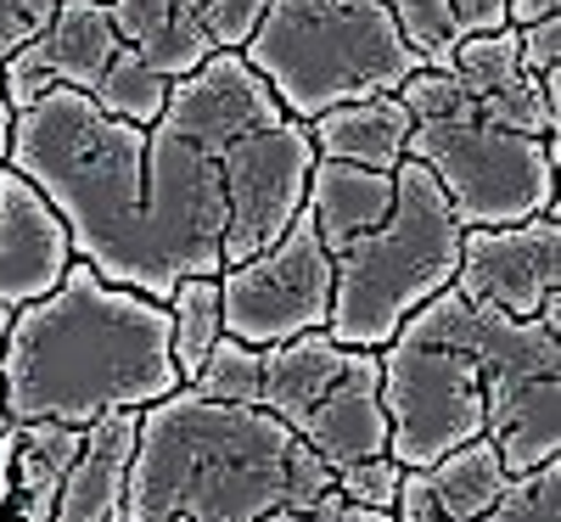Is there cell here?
<instances>
[{
    "label": "cell",
    "instance_id": "6da1fadb",
    "mask_svg": "<svg viewBox=\"0 0 561 522\" xmlns=\"http://www.w3.org/2000/svg\"><path fill=\"white\" fill-rule=\"evenodd\" d=\"M0 388L12 421L84 427L107 410H147L180 388L169 304L102 281L73 259L45 298L12 309Z\"/></svg>",
    "mask_w": 561,
    "mask_h": 522
},
{
    "label": "cell",
    "instance_id": "7a4b0ae2",
    "mask_svg": "<svg viewBox=\"0 0 561 522\" xmlns=\"http://www.w3.org/2000/svg\"><path fill=\"white\" fill-rule=\"evenodd\" d=\"M325 495L332 466L264 405H214L174 388L140 410L124 522H259Z\"/></svg>",
    "mask_w": 561,
    "mask_h": 522
},
{
    "label": "cell",
    "instance_id": "3957f363",
    "mask_svg": "<svg viewBox=\"0 0 561 522\" xmlns=\"http://www.w3.org/2000/svg\"><path fill=\"white\" fill-rule=\"evenodd\" d=\"M7 169H18L68 225L73 259L102 281L169 304V281L140 230L147 185V129L107 118L84 90H45L12 113Z\"/></svg>",
    "mask_w": 561,
    "mask_h": 522
},
{
    "label": "cell",
    "instance_id": "277c9868",
    "mask_svg": "<svg viewBox=\"0 0 561 522\" xmlns=\"http://www.w3.org/2000/svg\"><path fill=\"white\" fill-rule=\"evenodd\" d=\"M242 57L280 113L304 124L343 102L393 97L421 68L382 0H270Z\"/></svg>",
    "mask_w": 561,
    "mask_h": 522
},
{
    "label": "cell",
    "instance_id": "5b68a950",
    "mask_svg": "<svg viewBox=\"0 0 561 522\" xmlns=\"http://www.w3.org/2000/svg\"><path fill=\"white\" fill-rule=\"evenodd\" d=\"M460 219L438 180L404 158L393 169V208L382 225L359 230L343 253H332V315L325 331L343 349H388L404 315L444 293L460 264Z\"/></svg>",
    "mask_w": 561,
    "mask_h": 522
},
{
    "label": "cell",
    "instance_id": "8992f818",
    "mask_svg": "<svg viewBox=\"0 0 561 522\" xmlns=\"http://www.w3.org/2000/svg\"><path fill=\"white\" fill-rule=\"evenodd\" d=\"M460 315L466 298L449 281L415 315H404L388 349H377L388 455L399 466H433L483 433V376L472 349L460 343Z\"/></svg>",
    "mask_w": 561,
    "mask_h": 522
},
{
    "label": "cell",
    "instance_id": "52a82bcc",
    "mask_svg": "<svg viewBox=\"0 0 561 522\" xmlns=\"http://www.w3.org/2000/svg\"><path fill=\"white\" fill-rule=\"evenodd\" d=\"M259 405L287 421L332 472L388 455L382 360L370 349H343L332 331L270 343L259 365Z\"/></svg>",
    "mask_w": 561,
    "mask_h": 522
},
{
    "label": "cell",
    "instance_id": "ba28073f",
    "mask_svg": "<svg viewBox=\"0 0 561 522\" xmlns=\"http://www.w3.org/2000/svg\"><path fill=\"white\" fill-rule=\"evenodd\" d=\"M404 158L438 180L455 219L472 225H523L556 208V135L494 129L460 102L444 118H415Z\"/></svg>",
    "mask_w": 561,
    "mask_h": 522
},
{
    "label": "cell",
    "instance_id": "9c48e42d",
    "mask_svg": "<svg viewBox=\"0 0 561 522\" xmlns=\"http://www.w3.org/2000/svg\"><path fill=\"white\" fill-rule=\"evenodd\" d=\"M225 174L219 158L203 140L180 135L174 124L147 129V185H140V230L158 259V275L174 281L185 275H219L225 270Z\"/></svg>",
    "mask_w": 561,
    "mask_h": 522
},
{
    "label": "cell",
    "instance_id": "30bf717a",
    "mask_svg": "<svg viewBox=\"0 0 561 522\" xmlns=\"http://www.w3.org/2000/svg\"><path fill=\"white\" fill-rule=\"evenodd\" d=\"M325 315H332V253L320 248L309 208L270 248L219 270V320L237 343L270 349L304 331H325Z\"/></svg>",
    "mask_w": 561,
    "mask_h": 522
},
{
    "label": "cell",
    "instance_id": "8fae6325",
    "mask_svg": "<svg viewBox=\"0 0 561 522\" xmlns=\"http://www.w3.org/2000/svg\"><path fill=\"white\" fill-rule=\"evenodd\" d=\"M455 293L478 309L500 315H539L561 293V225L556 208L523 225H472L460 230Z\"/></svg>",
    "mask_w": 561,
    "mask_h": 522
},
{
    "label": "cell",
    "instance_id": "7c38bea8",
    "mask_svg": "<svg viewBox=\"0 0 561 522\" xmlns=\"http://www.w3.org/2000/svg\"><path fill=\"white\" fill-rule=\"evenodd\" d=\"M118 45L124 39L107 18V0H62L51 23L0 63V84H7L12 113L39 102L45 90H84L90 97Z\"/></svg>",
    "mask_w": 561,
    "mask_h": 522
},
{
    "label": "cell",
    "instance_id": "4fadbf2b",
    "mask_svg": "<svg viewBox=\"0 0 561 522\" xmlns=\"http://www.w3.org/2000/svg\"><path fill=\"white\" fill-rule=\"evenodd\" d=\"M449 79L460 84V97L472 102V113L494 129L511 135H556L561 107L545 102L539 73H523L517 63V29H483V34H460Z\"/></svg>",
    "mask_w": 561,
    "mask_h": 522
},
{
    "label": "cell",
    "instance_id": "5bb4252c",
    "mask_svg": "<svg viewBox=\"0 0 561 522\" xmlns=\"http://www.w3.org/2000/svg\"><path fill=\"white\" fill-rule=\"evenodd\" d=\"M68 264H73V242L57 208L18 169L0 163V304L23 309L45 298L68 275Z\"/></svg>",
    "mask_w": 561,
    "mask_h": 522
},
{
    "label": "cell",
    "instance_id": "9a60e30c",
    "mask_svg": "<svg viewBox=\"0 0 561 522\" xmlns=\"http://www.w3.org/2000/svg\"><path fill=\"white\" fill-rule=\"evenodd\" d=\"M500 489H505L500 450L489 433H478L472 444L438 455L433 466H404L388 522H472L500 500Z\"/></svg>",
    "mask_w": 561,
    "mask_h": 522
},
{
    "label": "cell",
    "instance_id": "2e32d148",
    "mask_svg": "<svg viewBox=\"0 0 561 522\" xmlns=\"http://www.w3.org/2000/svg\"><path fill=\"white\" fill-rule=\"evenodd\" d=\"M73 455H79V427L68 421L0 427V522H51Z\"/></svg>",
    "mask_w": 561,
    "mask_h": 522
},
{
    "label": "cell",
    "instance_id": "e0dca14e",
    "mask_svg": "<svg viewBox=\"0 0 561 522\" xmlns=\"http://www.w3.org/2000/svg\"><path fill=\"white\" fill-rule=\"evenodd\" d=\"M135 433H140V410H107L79 427V455L62 478L51 522H124Z\"/></svg>",
    "mask_w": 561,
    "mask_h": 522
},
{
    "label": "cell",
    "instance_id": "ac0fdd59",
    "mask_svg": "<svg viewBox=\"0 0 561 522\" xmlns=\"http://www.w3.org/2000/svg\"><path fill=\"white\" fill-rule=\"evenodd\" d=\"M107 18L129 52L163 79H185L214 57L203 34V0H107Z\"/></svg>",
    "mask_w": 561,
    "mask_h": 522
},
{
    "label": "cell",
    "instance_id": "d6986e66",
    "mask_svg": "<svg viewBox=\"0 0 561 522\" xmlns=\"http://www.w3.org/2000/svg\"><path fill=\"white\" fill-rule=\"evenodd\" d=\"M304 208L320 230L325 253H343L359 230L382 225L393 208V174L382 169H359V163H337V158H314L309 185H304Z\"/></svg>",
    "mask_w": 561,
    "mask_h": 522
},
{
    "label": "cell",
    "instance_id": "ffe728a7",
    "mask_svg": "<svg viewBox=\"0 0 561 522\" xmlns=\"http://www.w3.org/2000/svg\"><path fill=\"white\" fill-rule=\"evenodd\" d=\"M304 129L314 140V158H337V163L393 174L404 163L410 113H404L399 97H365V102H343V107L314 113Z\"/></svg>",
    "mask_w": 561,
    "mask_h": 522
},
{
    "label": "cell",
    "instance_id": "44dd1931",
    "mask_svg": "<svg viewBox=\"0 0 561 522\" xmlns=\"http://www.w3.org/2000/svg\"><path fill=\"white\" fill-rule=\"evenodd\" d=\"M219 338H225L219 275H185V281H174V293H169V354H174L180 383L208 360V349Z\"/></svg>",
    "mask_w": 561,
    "mask_h": 522
},
{
    "label": "cell",
    "instance_id": "7402d4cb",
    "mask_svg": "<svg viewBox=\"0 0 561 522\" xmlns=\"http://www.w3.org/2000/svg\"><path fill=\"white\" fill-rule=\"evenodd\" d=\"M90 102H96L107 118H124L135 129H152L163 118V102H169V79L158 68H147L129 45H118L113 63L102 68L96 90H90Z\"/></svg>",
    "mask_w": 561,
    "mask_h": 522
},
{
    "label": "cell",
    "instance_id": "603a6c76",
    "mask_svg": "<svg viewBox=\"0 0 561 522\" xmlns=\"http://www.w3.org/2000/svg\"><path fill=\"white\" fill-rule=\"evenodd\" d=\"M259 365H264V349L219 338L180 388H192L197 399H214V405H259Z\"/></svg>",
    "mask_w": 561,
    "mask_h": 522
},
{
    "label": "cell",
    "instance_id": "cb8c5ba5",
    "mask_svg": "<svg viewBox=\"0 0 561 522\" xmlns=\"http://www.w3.org/2000/svg\"><path fill=\"white\" fill-rule=\"evenodd\" d=\"M388 18L399 23L404 45L421 57V68L433 73H449V57H455V39H460V23H455V0H382Z\"/></svg>",
    "mask_w": 561,
    "mask_h": 522
},
{
    "label": "cell",
    "instance_id": "d4e9b609",
    "mask_svg": "<svg viewBox=\"0 0 561 522\" xmlns=\"http://www.w3.org/2000/svg\"><path fill=\"white\" fill-rule=\"evenodd\" d=\"M472 522H561V461H545L534 472L505 478L500 500Z\"/></svg>",
    "mask_w": 561,
    "mask_h": 522
},
{
    "label": "cell",
    "instance_id": "484cf974",
    "mask_svg": "<svg viewBox=\"0 0 561 522\" xmlns=\"http://www.w3.org/2000/svg\"><path fill=\"white\" fill-rule=\"evenodd\" d=\"M399 478H404V466L393 455H365L343 472H332V489L354 506H370V511H393L399 500Z\"/></svg>",
    "mask_w": 561,
    "mask_h": 522
},
{
    "label": "cell",
    "instance_id": "4316f807",
    "mask_svg": "<svg viewBox=\"0 0 561 522\" xmlns=\"http://www.w3.org/2000/svg\"><path fill=\"white\" fill-rule=\"evenodd\" d=\"M264 7L270 0H203V34L214 39V52H242Z\"/></svg>",
    "mask_w": 561,
    "mask_h": 522
},
{
    "label": "cell",
    "instance_id": "83f0119b",
    "mask_svg": "<svg viewBox=\"0 0 561 522\" xmlns=\"http://www.w3.org/2000/svg\"><path fill=\"white\" fill-rule=\"evenodd\" d=\"M259 522H388V511L354 506V500H343V495L332 489L320 506H280V511H264Z\"/></svg>",
    "mask_w": 561,
    "mask_h": 522
},
{
    "label": "cell",
    "instance_id": "f1b7e54d",
    "mask_svg": "<svg viewBox=\"0 0 561 522\" xmlns=\"http://www.w3.org/2000/svg\"><path fill=\"white\" fill-rule=\"evenodd\" d=\"M517 63H523V73L561 68V18H539V23L517 29Z\"/></svg>",
    "mask_w": 561,
    "mask_h": 522
},
{
    "label": "cell",
    "instance_id": "f546056e",
    "mask_svg": "<svg viewBox=\"0 0 561 522\" xmlns=\"http://www.w3.org/2000/svg\"><path fill=\"white\" fill-rule=\"evenodd\" d=\"M455 23H460V34L505 29V0H455Z\"/></svg>",
    "mask_w": 561,
    "mask_h": 522
},
{
    "label": "cell",
    "instance_id": "4dcf8cb0",
    "mask_svg": "<svg viewBox=\"0 0 561 522\" xmlns=\"http://www.w3.org/2000/svg\"><path fill=\"white\" fill-rule=\"evenodd\" d=\"M561 0H505V23L523 29V23H539V18H556Z\"/></svg>",
    "mask_w": 561,
    "mask_h": 522
},
{
    "label": "cell",
    "instance_id": "1f68e13d",
    "mask_svg": "<svg viewBox=\"0 0 561 522\" xmlns=\"http://www.w3.org/2000/svg\"><path fill=\"white\" fill-rule=\"evenodd\" d=\"M7 147H12V102H7V84H0V163H7Z\"/></svg>",
    "mask_w": 561,
    "mask_h": 522
},
{
    "label": "cell",
    "instance_id": "d6a6232c",
    "mask_svg": "<svg viewBox=\"0 0 561 522\" xmlns=\"http://www.w3.org/2000/svg\"><path fill=\"white\" fill-rule=\"evenodd\" d=\"M7 331H12V309L0 304V349H7Z\"/></svg>",
    "mask_w": 561,
    "mask_h": 522
},
{
    "label": "cell",
    "instance_id": "836d02e7",
    "mask_svg": "<svg viewBox=\"0 0 561 522\" xmlns=\"http://www.w3.org/2000/svg\"><path fill=\"white\" fill-rule=\"evenodd\" d=\"M12 416H7V388H0V427H7Z\"/></svg>",
    "mask_w": 561,
    "mask_h": 522
},
{
    "label": "cell",
    "instance_id": "e575fe53",
    "mask_svg": "<svg viewBox=\"0 0 561 522\" xmlns=\"http://www.w3.org/2000/svg\"><path fill=\"white\" fill-rule=\"evenodd\" d=\"M45 7H62V0H45Z\"/></svg>",
    "mask_w": 561,
    "mask_h": 522
},
{
    "label": "cell",
    "instance_id": "d590c367",
    "mask_svg": "<svg viewBox=\"0 0 561 522\" xmlns=\"http://www.w3.org/2000/svg\"><path fill=\"white\" fill-rule=\"evenodd\" d=\"M169 522H185V517H169Z\"/></svg>",
    "mask_w": 561,
    "mask_h": 522
}]
</instances>
